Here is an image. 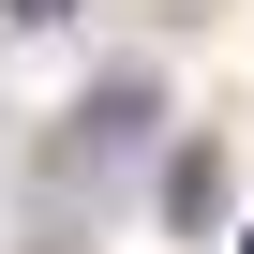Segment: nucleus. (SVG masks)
<instances>
[{"label":"nucleus","mask_w":254,"mask_h":254,"mask_svg":"<svg viewBox=\"0 0 254 254\" xmlns=\"http://www.w3.org/2000/svg\"><path fill=\"white\" fill-rule=\"evenodd\" d=\"M0 15H15V30H60V15H75V0H0Z\"/></svg>","instance_id":"obj_1"}]
</instances>
